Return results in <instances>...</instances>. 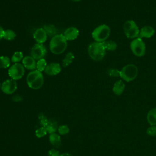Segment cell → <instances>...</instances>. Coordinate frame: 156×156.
<instances>
[{
	"label": "cell",
	"instance_id": "obj_19",
	"mask_svg": "<svg viewBox=\"0 0 156 156\" xmlns=\"http://www.w3.org/2000/svg\"><path fill=\"white\" fill-rule=\"evenodd\" d=\"M58 126L57 122L56 121L49 120L48 122L47 123L46 126L44 127L46 128L48 133L51 134V133H55L56 130L58 129Z\"/></svg>",
	"mask_w": 156,
	"mask_h": 156
},
{
	"label": "cell",
	"instance_id": "obj_30",
	"mask_svg": "<svg viewBox=\"0 0 156 156\" xmlns=\"http://www.w3.org/2000/svg\"><path fill=\"white\" fill-rule=\"evenodd\" d=\"M146 133L148 135L151 136H156V126H151L148 127L146 130Z\"/></svg>",
	"mask_w": 156,
	"mask_h": 156
},
{
	"label": "cell",
	"instance_id": "obj_31",
	"mask_svg": "<svg viewBox=\"0 0 156 156\" xmlns=\"http://www.w3.org/2000/svg\"><path fill=\"white\" fill-rule=\"evenodd\" d=\"M108 74L112 77H118L120 76V71L115 69H110L107 71Z\"/></svg>",
	"mask_w": 156,
	"mask_h": 156
},
{
	"label": "cell",
	"instance_id": "obj_17",
	"mask_svg": "<svg viewBox=\"0 0 156 156\" xmlns=\"http://www.w3.org/2000/svg\"><path fill=\"white\" fill-rule=\"evenodd\" d=\"M124 88L125 85L124 82L121 80H119L115 82L113 87V91L116 95L119 96L123 93Z\"/></svg>",
	"mask_w": 156,
	"mask_h": 156
},
{
	"label": "cell",
	"instance_id": "obj_10",
	"mask_svg": "<svg viewBox=\"0 0 156 156\" xmlns=\"http://www.w3.org/2000/svg\"><path fill=\"white\" fill-rule=\"evenodd\" d=\"M1 90L6 94L13 93L17 89V83L16 80L10 79L5 80L1 85Z\"/></svg>",
	"mask_w": 156,
	"mask_h": 156
},
{
	"label": "cell",
	"instance_id": "obj_11",
	"mask_svg": "<svg viewBox=\"0 0 156 156\" xmlns=\"http://www.w3.org/2000/svg\"><path fill=\"white\" fill-rule=\"evenodd\" d=\"M61 71V66L58 63H51L47 65L44 72L49 76H55L60 73Z\"/></svg>",
	"mask_w": 156,
	"mask_h": 156
},
{
	"label": "cell",
	"instance_id": "obj_1",
	"mask_svg": "<svg viewBox=\"0 0 156 156\" xmlns=\"http://www.w3.org/2000/svg\"><path fill=\"white\" fill-rule=\"evenodd\" d=\"M67 40L63 34H57L52 37L49 43V49L54 54L63 53L67 47Z\"/></svg>",
	"mask_w": 156,
	"mask_h": 156
},
{
	"label": "cell",
	"instance_id": "obj_15",
	"mask_svg": "<svg viewBox=\"0 0 156 156\" xmlns=\"http://www.w3.org/2000/svg\"><path fill=\"white\" fill-rule=\"evenodd\" d=\"M24 67L29 70H34L36 68L37 63L35 60L32 56H26L22 60Z\"/></svg>",
	"mask_w": 156,
	"mask_h": 156
},
{
	"label": "cell",
	"instance_id": "obj_25",
	"mask_svg": "<svg viewBox=\"0 0 156 156\" xmlns=\"http://www.w3.org/2000/svg\"><path fill=\"white\" fill-rule=\"evenodd\" d=\"M47 66L46 61L44 58H41L38 60V61L37 62V69L40 72H42L43 71H44L46 67Z\"/></svg>",
	"mask_w": 156,
	"mask_h": 156
},
{
	"label": "cell",
	"instance_id": "obj_6",
	"mask_svg": "<svg viewBox=\"0 0 156 156\" xmlns=\"http://www.w3.org/2000/svg\"><path fill=\"white\" fill-rule=\"evenodd\" d=\"M124 31L126 36L129 38H138L140 34V30L133 20L126 21L124 24Z\"/></svg>",
	"mask_w": 156,
	"mask_h": 156
},
{
	"label": "cell",
	"instance_id": "obj_16",
	"mask_svg": "<svg viewBox=\"0 0 156 156\" xmlns=\"http://www.w3.org/2000/svg\"><path fill=\"white\" fill-rule=\"evenodd\" d=\"M49 141L50 143L54 147H58L62 143V140L60 136L56 133H53L49 134Z\"/></svg>",
	"mask_w": 156,
	"mask_h": 156
},
{
	"label": "cell",
	"instance_id": "obj_18",
	"mask_svg": "<svg viewBox=\"0 0 156 156\" xmlns=\"http://www.w3.org/2000/svg\"><path fill=\"white\" fill-rule=\"evenodd\" d=\"M147 121L151 126H156V108L149 111L147 115Z\"/></svg>",
	"mask_w": 156,
	"mask_h": 156
},
{
	"label": "cell",
	"instance_id": "obj_27",
	"mask_svg": "<svg viewBox=\"0 0 156 156\" xmlns=\"http://www.w3.org/2000/svg\"><path fill=\"white\" fill-rule=\"evenodd\" d=\"M48 132L46 129V128L44 127H40L39 128H38L35 132V136L37 137V138H42L43 136H44L45 135H46Z\"/></svg>",
	"mask_w": 156,
	"mask_h": 156
},
{
	"label": "cell",
	"instance_id": "obj_23",
	"mask_svg": "<svg viewBox=\"0 0 156 156\" xmlns=\"http://www.w3.org/2000/svg\"><path fill=\"white\" fill-rule=\"evenodd\" d=\"M15 37H16V34L13 30L10 29L4 30L3 38H4L5 40L8 41H12L14 40Z\"/></svg>",
	"mask_w": 156,
	"mask_h": 156
},
{
	"label": "cell",
	"instance_id": "obj_36",
	"mask_svg": "<svg viewBox=\"0 0 156 156\" xmlns=\"http://www.w3.org/2000/svg\"><path fill=\"white\" fill-rule=\"evenodd\" d=\"M1 83H0V89H1Z\"/></svg>",
	"mask_w": 156,
	"mask_h": 156
},
{
	"label": "cell",
	"instance_id": "obj_22",
	"mask_svg": "<svg viewBox=\"0 0 156 156\" xmlns=\"http://www.w3.org/2000/svg\"><path fill=\"white\" fill-rule=\"evenodd\" d=\"M74 58V55L73 52H69L67 53L65 58L63 60V63H62L63 66L64 67L69 66L73 62Z\"/></svg>",
	"mask_w": 156,
	"mask_h": 156
},
{
	"label": "cell",
	"instance_id": "obj_9",
	"mask_svg": "<svg viewBox=\"0 0 156 156\" xmlns=\"http://www.w3.org/2000/svg\"><path fill=\"white\" fill-rule=\"evenodd\" d=\"M46 49L43 44L37 43L32 48L30 54L35 60H40L43 58L46 54Z\"/></svg>",
	"mask_w": 156,
	"mask_h": 156
},
{
	"label": "cell",
	"instance_id": "obj_7",
	"mask_svg": "<svg viewBox=\"0 0 156 156\" xmlns=\"http://www.w3.org/2000/svg\"><path fill=\"white\" fill-rule=\"evenodd\" d=\"M130 48L133 54L137 57H142L146 52V45L142 38H136L130 44Z\"/></svg>",
	"mask_w": 156,
	"mask_h": 156
},
{
	"label": "cell",
	"instance_id": "obj_35",
	"mask_svg": "<svg viewBox=\"0 0 156 156\" xmlns=\"http://www.w3.org/2000/svg\"><path fill=\"white\" fill-rule=\"evenodd\" d=\"M71 1H74V2H79V1H80L81 0H71Z\"/></svg>",
	"mask_w": 156,
	"mask_h": 156
},
{
	"label": "cell",
	"instance_id": "obj_33",
	"mask_svg": "<svg viewBox=\"0 0 156 156\" xmlns=\"http://www.w3.org/2000/svg\"><path fill=\"white\" fill-rule=\"evenodd\" d=\"M4 32V30L3 28L0 26V40L3 38Z\"/></svg>",
	"mask_w": 156,
	"mask_h": 156
},
{
	"label": "cell",
	"instance_id": "obj_28",
	"mask_svg": "<svg viewBox=\"0 0 156 156\" xmlns=\"http://www.w3.org/2000/svg\"><path fill=\"white\" fill-rule=\"evenodd\" d=\"M58 133L61 135H66L69 133V128L67 125H61L59 126L58 127V129H57Z\"/></svg>",
	"mask_w": 156,
	"mask_h": 156
},
{
	"label": "cell",
	"instance_id": "obj_4",
	"mask_svg": "<svg viewBox=\"0 0 156 156\" xmlns=\"http://www.w3.org/2000/svg\"><path fill=\"white\" fill-rule=\"evenodd\" d=\"M110 34V27L106 24H101L96 27L92 32L91 36L97 42L106 41Z\"/></svg>",
	"mask_w": 156,
	"mask_h": 156
},
{
	"label": "cell",
	"instance_id": "obj_26",
	"mask_svg": "<svg viewBox=\"0 0 156 156\" xmlns=\"http://www.w3.org/2000/svg\"><path fill=\"white\" fill-rule=\"evenodd\" d=\"M23 58V54L20 51L15 52L12 57V62L13 63H18L20 62Z\"/></svg>",
	"mask_w": 156,
	"mask_h": 156
},
{
	"label": "cell",
	"instance_id": "obj_20",
	"mask_svg": "<svg viewBox=\"0 0 156 156\" xmlns=\"http://www.w3.org/2000/svg\"><path fill=\"white\" fill-rule=\"evenodd\" d=\"M43 29L44 30V31L46 32L47 35H48L49 37H54L55 35H56L57 34V29L55 28V27L54 25L52 24H47V25H44L43 26Z\"/></svg>",
	"mask_w": 156,
	"mask_h": 156
},
{
	"label": "cell",
	"instance_id": "obj_8",
	"mask_svg": "<svg viewBox=\"0 0 156 156\" xmlns=\"http://www.w3.org/2000/svg\"><path fill=\"white\" fill-rule=\"evenodd\" d=\"M25 73L24 67L21 63H15L12 66H11L9 70L8 74L9 76L11 77V79L17 80L22 78Z\"/></svg>",
	"mask_w": 156,
	"mask_h": 156
},
{
	"label": "cell",
	"instance_id": "obj_2",
	"mask_svg": "<svg viewBox=\"0 0 156 156\" xmlns=\"http://www.w3.org/2000/svg\"><path fill=\"white\" fill-rule=\"evenodd\" d=\"M89 56L95 61H100L103 59L105 54V49L102 42H93L88 48Z\"/></svg>",
	"mask_w": 156,
	"mask_h": 156
},
{
	"label": "cell",
	"instance_id": "obj_21",
	"mask_svg": "<svg viewBox=\"0 0 156 156\" xmlns=\"http://www.w3.org/2000/svg\"><path fill=\"white\" fill-rule=\"evenodd\" d=\"M102 44L105 49V50H108L110 51H115L117 48V44L115 41L112 40L105 41L102 42Z\"/></svg>",
	"mask_w": 156,
	"mask_h": 156
},
{
	"label": "cell",
	"instance_id": "obj_5",
	"mask_svg": "<svg viewBox=\"0 0 156 156\" xmlns=\"http://www.w3.org/2000/svg\"><path fill=\"white\" fill-rule=\"evenodd\" d=\"M138 75V68L133 64H128L125 65L120 70L119 77L126 82L133 80Z\"/></svg>",
	"mask_w": 156,
	"mask_h": 156
},
{
	"label": "cell",
	"instance_id": "obj_13",
	"mask_svg": "<svg viewBox=\"0 0 156 156\" xmlns=\"http://www.w3.org/2000/svg\"><path fill=\"white\" fill-rule=\"evenodd\" d=\"M79 34V30L76 27H69L65 30L63 35L66 40H74L77 38Z\"/></svg>",
	"mask_w": 156,
	"mask_h": 156
},
{
	"label": "cell",
	"instance_id": "obj_24",
	"mask_svg": "<svg viewBox=\"0 0 156 156\" xmlns=\"http://www.w3.org/2000/svg\"><path fill=\"white\" fill-rule=\"evenodd\" d=\"M10 61L6 56H0V68H7L9 67Z\"/></svg>",
	"mask_w": 156,
	"mask_h": 156
},
{
	"label": "cell",
	"instance_id": "obj_12",
	"mask_svg": "<svg viewBox=\"0 0 156 156\" xmlns=\"http://www.w3.org/2000/svg\"><path fill=\"white\" fill-rule=\"evenodd\" d=\"M47 34L43 28L37 29L34 33V38L38 44H43L47 40Z\"/></svg>",
	"mask_w": 156,
	"mask_h": 156
},
{
	"label": "cell",
	"instance_id": "obj_34",
	"mask_svg": "<svg viewBox=\"0 0 156 156\" xmlns=\"http://www.w3.org/2000/svg\"><path fill=\"white\" fill-rule=\"evenodd\" d=\"M60 156H73V155L69 153H63L60 154Z\"/></svg>",
	"mask_w": 156,
	"mask_h": 156
},
{
	"label": "cell",
	"instance_id": "obj_3",
	"mask_svg": "<svg viewBox=\"0 0 156 156\" xmlns=\"http://www.w3.org/2000/svg\"><path fill=\"white\" fill-rule=\"evenodd\" d=\"M27 85L32 89L38 90L40 88L44 82V77L41 72L37 70L30 72L26 78Z\"/></svg>",
	"mask_w": 156,
	"mask_h": 156
},
{
	"label": "cell",
	"instance_id": "obj_29",
	"mask_svg": "<svg viewBox=\"0 0 156 156\" xmlns=\"http://www.w3.org/2000/svg\"><path fill=\"white\" fill-rule=\"evenodd\" d=\"M38 119H39V122L41 126L43 127H45L47 124V123L49 121V119L46 118V116L43 114V113H40L38 116Z\"/></svg>",
	"mask_w": 156,
	"mask_h": 156
},
{
	"label": "cell",
	"instance_id": "obj_14",
	"mask_svg": "<svg viewBox=\"0 0 156 156\" xmlns=\"http://www.w3.org/2000/svg\"><path fill=\"white\" fill-rule=\"evenodd\" d=\"M155 30L154 28L150 26H145L143 27L140 30L138 38H151L154 34Z\"/></svg>",
	"mask_w": 156,
	"mask_h": 156
},
{
	"label": "cell",
	"instance_id": "obj_32",
	"mask_svg": "<svg viewBox=\"0 0 156 156\" xmlns=\"http://www.w3.org/2000/svg\"><path fill=\"white\" fill-rule=\"evenodd\" d=\"M60 154L55 149H51L48 152V156H60Z\"/></svg>",
	"mask_w": 156,
	"mask_h": 156
}]
</instances>
